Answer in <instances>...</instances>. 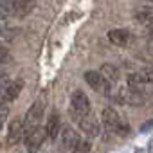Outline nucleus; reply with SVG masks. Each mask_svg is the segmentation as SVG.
Wrapping results in <instances>:
<instances>
[{
    "mask_svg": "<svg viewBox=\"0 0 153 153\" xmlns=\"http://www.w3.org/2000/svg\"><path fill=\"white\" fill-rule=\"evenodd\" d=\"M59 142H61V148L67 151H79V153L90 151V142L83 140L72 128H63L59 131Z\"/></svg>",
    "mask_w": 153,
    "mask_h": 153,
    "instance_id": "nucleus-1",
    "label": "nucleus"
},
{
    "mask_svg": "<svg viewBox=\"0 0 153 153\" xmlns=\"http://www.w3.org/2000/svg\"><path fill=\"white\" fill-rule=\"evenodd\" d=\"M135 153H148V151H146V149H142V148H137V149H135Z\"/></svg>",
    "mask_w": 153,
    "mask_h": 153,
    "instance_id": "nucleus-21",
    "label": "nucleus"
},
{
    "mask_svg": "<svg viewBox=\"0 0 153 153\" xmlns=\"http://www.w3.org/2000/svg\"><path fill=\"white\" fill-rule=\"evenodd\" d=\"M68 114H70V117H72L74 121H79L83 115L90 114V99L87 97L85 92H81V90H74V92H72Z\"/></svg>",
    "mask_w": 153,
    "mask_h": 153,
    "instance_id": "nucleus-4",
    "label": "nucleus"
},
{
    "mask_svg": "<svg viewBox=\"0 0 153 153\" xmlns=\"http://www.w3.org/2000/svg\"><path fill=\"white\" fill-rule=\"evenodd\" d=\"M43 112H45V101L43 99H36L33 103V106L27 110L25 119L22 121V124H24V135H27L33 130L40 128V123L43 119Z\"/></svg>",
    "mask_w": 153,
    "mask_h": 153,
    "instance_id": "nucleus-3",
    "label": "nucleus"
},
{
    "mask_svg": "<svg viewBox=\"0 0 153 153\" xmlns=\"http://www.w3.org/2000/svg\"><path fill=\"white\" fill-rule=\"evenodd\" d=\"M13 33L4 25V27H0V43H7V42H11L13 40Z\"/></svg>",
    "mask_w": 153,
    "mask_h": 153,
    "instance_id": "nucleus-16",
    "label": "nucleus"
},
{
    "mask_svg": "<svg viewBox=\"0 0 153 153\" xmlns=\"http://www.w3.org/2000/svg\"><path fill=\"white\" fill-rule=\"evenodd\" d=\"M4 124H6V112H0V130L4 128Z\"/></svg>",
    "mask_w": 153,
    "mask_h": 153,
    "instance_id": "nucleus-20",
    "label": "nucleus"
},
{
    "mask_svg": "<svg viewBox=\"0 0 153 153\" xmlns=\"http://www.w3.org/2000/svg\"><path fill=\"white\" fill-rule=\"evenodd\" d=\"M11 61V54H9V51L6 49V47H2L0 45V63H9Z\"/></svg>",
    "mask_w": 153,
    "mask_h": 153,
    "instance_id": "nucleus-17",
    "label": "nucleus"
},
{
    "mask_svg": "<svg viewBox=\"0 0 153 153\" xmlns=\"http://www.w3.org/2000/svg\"><path fill=\"white\" fill-rule=\"evenodd\" d=\"M78 124H79V128H81L88 137H97V135L101 133V126H99L97 119H96L92 114L83 115V117L78 121Z\"/></svg>",
    "mask_w": 153,
    "mask_h": 153,
    "instance_id": "nucleus-9",
    "label": "nucleus"
},
{
    "mask_svg": "<svg viewBox=\"0 0 153 153\" xmlns=\"http://www.w3.org/2000/svg\"><path fill=\"white\" fill-rule=\"evenodd\" d=\"M33 7H34V0H13L11 13H15L16 16H25L33 11Z\"/></svg>",
    "mask_w": 153,
    "mask_h": 153,
    "instance_id": "nucleus-13",
    "label": "nucleus"
},
{
    "mask_svg": "<svg viewBox=\"0 0 153 153\" xmlns=\"http://www.w3.org/2000/svg\"><path fill=\"white\" fill-rule=\"evenodd\" d=\"M101 121H103L105 128L112 133H117V135H128L130 133V126L121 119V115L114 108H105L101 112Z\"/></svg>",
    "mask_w": 153,
    "mask_h": 153,
    "instance_id": "nucleus-2",
    "label": "nucleus"
},
{
    "mask_svg": "<svg viewBox=\"0 0 153 153\" xmlns=\"http://www.w3.org/2000/svg\"><path fill=\"white\" fill-rule=\"evenodd\" d=\"M151 2H153V0H151Z\"/></svg>",
    "mask_w": 153,
    "mask_h": 153,
    "instance_id": "nucleus-23",
    "label": "nucleus"
},
{
    "mask_svg": "<svg viewBox=\"0 0 153 153\" xmlns=\"http://www.w3.org/2000/svg\"><path fill=\"white\" fill-rule=\"evenodd\" d=\"M114 97L119 103H123V105H133V106H139V105H142L146 101V97L142 96V92L135 90L131 87H119Z\"/></svg>",
    "mask_w": 153,
    "mask_h": 153,
    "instance_id": "nucleus-5",
    "label": "nucleus"
},
{
    "mask_svg": "<svg viewBox=\"0 0 153 153\" xmlns=\"http://www.w3.org/2000/svg\"><path fill=\"white\" fill-rule=\"evenodd\" d=\"M101 76H103L108 83H114V81H117V68L114 65L106 63V65L101 67Z\"/></svg>",
    "mask_w": 153,
    "mask_h": 153,
    "instance_id": "nucleus-15",
    "label": "nucleus"
},
{
    "mask_svg": "<svg viewBox=\"0 0 153 153\" xmlns=\"http://www.w3.org/2000/svg\"><path fill=\"white\" fill-rule=\"evenodd\" d=\"M22 137H24V124H22V121L20 119L11 121L9 130H7V144L15 146V144H18L22 140Z\"/></svg>",
    "mask_w": 153,
    "mask_h": 153,
    "instance_id": "nucleus-11",
    "label": "nucleus"
},
{
    "mask_svg": "<svg viewBox=\"0 0 153 153\" xmlns=\"http://www.w3.org/2000/svg\"><path fill=\"white\" fill-rule=\"evenodd\" d=\"M22 87H24V81H20V79L11 81V83H9V85L2 90V92H0V105H6V103L15 101V99L20 96Z\"/></svg>",
    "mask_w": 153,
    "mask_h": 153,
    "instance_id": "nucleus-8",
    "label": "nucleus"
},
{
    "mask_svg": "<svg viewBox=\"0 0 153 153\" xmlns=\"http://www.w3.org/2000/svg\"><path fill=\"white\" fill-rule=\"evenodd\" d=\"M142 74H144V79H146V83L153 85V68H146V70H142Z\"/></svg>",
    "mask_w": 153,
    "mask_h": 153,
    "instance_id": "nucleus-18",
    "label": "nucleus"
},
{
    "mask_svg": "<svg viewBox=\"0 0 153 153\" xmlns=\"http://www.w3.org/2000/svg\"><path fill=\"white\" fill-rule=\"evenodd\" d=\"M61 128V121H59V115L56 114V112H52L51 115H49V119H47V124H45V137H49V139H58V135H59V130Z\"/></svg>",
    "mask_w": 153,
    "mask_h": 153,
    "instance_id": "nucleus-12",
    "label": "nucleus"
},
{
    "mask_svg": "<svg viewBox=\"0 0 153 153\" xmlns=\"http://www.w3.org/2000/svg\"><path fill=\"white\" fill-rule=\"evenodd\" d=\"M25 137V148H27V153H38L43 140H45V130L40 126L36 130H33L31 133L24 135Z\"/></svg>",
    "mask_w": 153,
    "mask_h": 153,
    "instance_id": "nucleus-7",
    "label": "nucleus"
},
{
    "mask_svg": "<svg viewBox=\"0 0 153 153\" xmlns=\"http://www.w3.org/2000/svg\"><path fill=\"white\" fill-rule=\"evenodd\" d=\"M83 78H85V81L88 83V87H92L96 92L108 94V90H110V83L101 76V72H97V70H87Z\"/></svg>",
    "mask_w": 153,
    "mask_h": 153,
    "instance_id": "nucleus-6",
    "label": "nucleus"
},
{
    "mask_svg": "<svg viewBox=\"0 0 153 153\" xmlns=\"http://www.w3.org/2000/svg\"><path fill=\"white\" fill-rule=\"evenodd\" d=\"M149 149L153 151V140H149Z\"/></svg>",
    "mask_w": 153,
    "mask_h": 153,
    "instance_id": "nucleus-22",
    "label": "nucleus"
},
{
    "mask_svg": "<svg viewBox=\"0 0 153 153\" xmlns=\"http://www.w3.org/2000/svg\"><path fill=\"white\" fill-rule=\"evenodd\" d=\"M135 20L139 24H146V25H153V6H146L137 9L135 13Z\"/></svg>",
    "mask_w": 153,
    "mask_h": 153,
    "instance_id": "nucleus-14",
    "label": "nucleus"
},
{
    "mask_svg": "<svg viewBox=\"0 0 153 153\" xmlns=\"http://www.w3.org/2000/svg\"><path fill=\"white\" fill-rule=\"evenodd\" d=\"M108 40H110V43H114L117 47H126V45H130L133 36L126 29H112V31H108Z\"/></svg>",
    "mask_w": 153,
    "mask_h": 153,
    "instance_id": "nucleus-10",
    "label": "nucleus"
},
{
    "mask_svg": "<svg viewBox=\"0 0 153 153\" xmlns=\"http://www.w3.org/2000/svg\"><path fill=\"white\" fill-rule=\"evenodd\" d=\"M151 128H153V121L149 119V121H146V123L140 124V133H146V131H149Z\"/></svg>",
    "mask_w": 153,
    "mask_h": 153,
    "instance_id": "nucleus-19",
    "label": "nucleus"
}]
</instances>
